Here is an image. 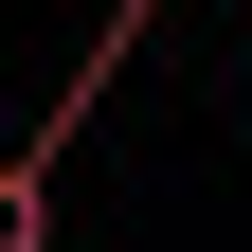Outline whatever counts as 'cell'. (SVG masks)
<instances>
[{"mask_svg":"<svg viewBox=\"0 0 252 252\" xmlns=\"http://www.w3.org/2000/svg\"><path fill=\"white\" fill-rule=\"evenodd\" d=\"M0 252H54V180L18 162V144H0Z\"/></svg>","mask_w":252,"mask_h":252,"instance_id":"cell-1","label":"cell"}]
</instances>
